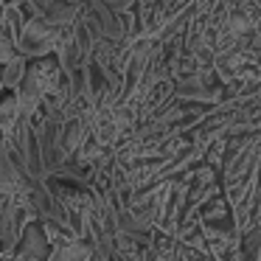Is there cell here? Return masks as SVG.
I'll list each match as a JSON object with an SVG mask.
<instances>
[{
	"instance_id": "1",
	"label": "cell",
	"mask_w": 261,
	"mask_h": 261,
	"mask_svg": "<svg viewBox=\"0 0 261 261\" xmlns=\"http://www.w3.org/2000/svg\"><path fill=\"white\" fill-rule=\"evenodd\" d=\"M54 40H57V29H51L42 17H37V20H29L20 29L14 48H17V54L25 62H34V59L54 57Z\"/></svg>"
},
{
	"instance_id": "2",
	"label": "cell",
	"mask_w": 261,
	"mask_h": 261,
	"mask_svg": "<svg viewBox=\"0 0 261 261\" xmlns=\"http://www.w3.org/2000/svg\"><path fill=\"white\" fill-rule=\"evenodd\" d=\"M42 20L51 29H73L82 20V9L73 6V3H65V0H48L45 12H42Z\"/></svg>"
},
{
	"instance_id": "3",
	"label": "cell",
	"mask_w": 261,
	"mask_h": 261,
	"mask_svg": "<svg viewBox=\"0 0 261 261\" xmlns=\"http://www.w3.org/2000/svg\"><path fill=\"white\" fill-rule=\"evenodd\" d=\"M25 70H29V62L23 57L9 59L6 65H0V82H3V90L14 93L20 87V82L25 79Z\"/></svg>"
},
{
	"instance_id": "4",
	"label": "cell",
	"mask_w": 261,
	"mask_h": 261,
	"mask_svg": "<svg viewBox=\"0 0 261 261\" xmlns=\"http://www.w3.org/2000/svg\"><path fill=\"white\" fill-rule=\"evenodd\" d=\"M65 3H73V6H79V9H82V6L87 3V0H65Z\"/></svg>"
},
{
	"instance_id": "5",
	"label": "cell",
	"mask_w": 261,
	"mask_h": 261,
	"mask_svg": "<svg viewBox=\"0 0 261 261\" xmlns=\"http://www.w3.org/2000/svg\"><path fill=\"white\" fill-rule=\"evenodd\" d=\"M0 90H3V82H0Z\"/></svg>"
},
{
	"instance_id": "6",
	"label": "cell",
	"mask_w": 261,
	"mask_h": 261,
	"mask_svg": "<svg viewBox=\"0 0 261 261\" xmlns=\"http://www.w3.org/2000/svg\"><path fill=\"white\" fill-rule=\"evenodd\" d=\"M29 261H37V258H29Z\"/></svg>"
}]
</instances>
